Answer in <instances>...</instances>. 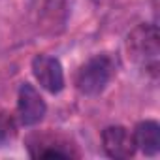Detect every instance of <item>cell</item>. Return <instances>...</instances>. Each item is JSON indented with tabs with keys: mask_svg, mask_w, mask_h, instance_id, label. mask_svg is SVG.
<instances>
[{
	"mask_svg": "<svg viewBox=\"0 0 160 160\" xmlns=\"http://www.w3.org/2000/svg\"><path fill=\"white\" fill-rule=\"evenodd\" d=\"M126 51L134 64L151 75H158L160 40L156 25H138L126 38Z\"/></svg>",
	"mask_w": 160,
	"mask_h": 160,
	"instance_id": "1",
	"label": "cell"
},
{
	"mask_svg": "<svg viewBox=\"0 0 160 160\" xmlns=\"http://www.w3.org/2000/svg\"><path fill=\"white\" fill-rule=\"evenodd\" d=\"M115 73V62L109 55H96L89 58L75 75V87L85 96H98L109 85Z\"/></svg>",
	"mask_w": 160,
	"mask_h": 160,
	"instance_id": "2",
	"label": "cell"
},
{
	"mask_svg": "<svg viewBox=\"0 0 160 160\" xmlns=\"http://www.w3.org/2000/svg\"><path fill=\"white\" fill-rule=\"evenodd\" d=\"M32 73L42 89L58 94L64 89V70L58 58L49 55H36L32 58Z\"/></svg>",
	"mask_w": 160,
	"mask_h": 160,
	"instance_id": "3",
	"label": "cell"
},
{
	"mask_svg": "<svg viewBox=\"0 0 160 160\" xmlns=\"http://www.w3.org/2000/svg\"><path fill=\"white\" fill-rule=\"evenodd\" d=\"M45 111H47V106L42 94L36 91V87L30 83H23L17 94V115H19L21 124L25 126L38 124L45 117Z\"/></svg>",
	"mask_w": 160,
	"mask_h": 160,
	"instance_id": "4",
	"label": "cell"
},
{
	"mask_svg": "<svg viewBox=\"0 0 160 160\" xmlns=\"http://www.w3.org/2000/svg\"><path fill=\"white\" fill-rule=\"evenodd\" d=\"M102 145L106 154L115 160L130 158L136 152L134 138L124 126H108L102 132Z\"/></svg>",
	"mask_w": 160,
	"mask_h": 160,
	"instance_id": "5",
	"label": "cell"
},
{
	"mask_svg": "<svg viewBox=\"0 0 160 160\" xmlns=\"http://www.w3.org/2000/svg\"><path fill=\"white\" fill-rule=\"evenodd\" d=\"M134 145L145 156H156L160 151V124L156 121H141L134 128Z\"/></svg>",
	"mask_w": 160,
	"mask_h": 160,
	"instance_id": "6",
	"label": "cell"
},
{
	"mask_svg": "<svg viewBox=\"0 0 160 160\" xmlns=\"http://www.w3.org/2000/svg\"><path fill=\"white\" fill-rule=\"evenodd\" d=\"M4 138H6V132H4V128H2V126H0V141H2Z\"/></svg>",
	"mask_w": 160,
	"mask_h": 160,
	"instance_id": "7",
	"label": "cell"
}]
</instances>
